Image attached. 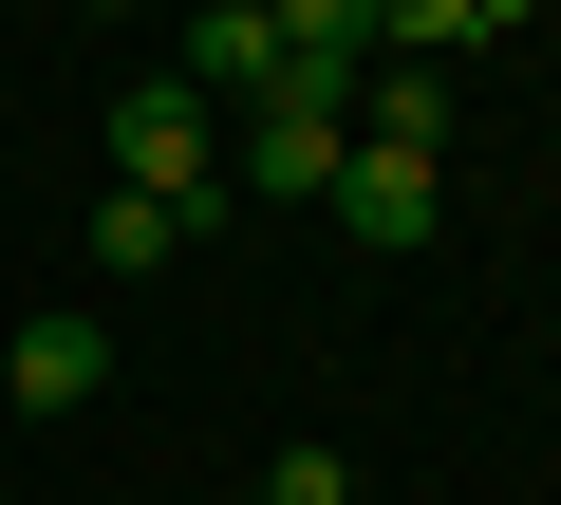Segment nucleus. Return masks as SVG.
Returning <instances> with one entry per match:
<instances>
[{"mask_svg": "<svg viewBox=\"0 0 561 505\" xmlns=\"http://www.w3.org/2000/svg\"><path fill=\"white\" fill-rule=\"evenodd\" d=\"M262 505H356V468H337V449H280V468H262Z\"/></svg>", "mask_w": 561, "mask_h": 505, "instance_id": "1a4fd4ad", "label": "nucleus"}, {"mask_svg": "<svg viewBox=\"0 0 561 505\" xmlns=\"http://www.w3.org/2000/svg\"><path fill=\"white\" fill-rule=\"evenodd\" d=\"M505 20H542V0H375V57L449 76V57H468V38H505Z\"/></svg>", "mask_w": 561, "mask_h": 505, "instance_id": "423d86ee", "label": "nucleus"}, {"mask_svg": "<svg viewBox=\"0 0 561 505\" xmlns=\"http://www.w3.org/2000/svg\"><path fill=\"white\" fill-rule=\"evenodd\" d=\"M187 243H206L187 206H150V187H113V206H94V282H169Z\"/></svg>", "mask_w": 561, "mask_h": 505, "instance_id": "0eeeda50", "label": "nucleus"}, {"mask_svg": "<svg viewBox=\"0 0 561 505\" xmlns=\"http://www.w3.org/2000/svg\"><path fill=\"white\" fill-rule=\"evenodd\" d=\"M76 20H131V0H76Z\"/></svg>", "mask_w": 561, "mask_h": 505, "instance_id": "9d476101", "label": "nucleus"}, {"mask_svg": "<svg viewBox=\"0 0 561 505\" xmlns=\"http://www.w3.org/2000/svg\"><path fill=\"white\" fill-rule=\"evenodd\" d=\"M319 206L375 243V263H412V243L449 225V169H431V150H337V187H319Z\"/></svg>", "mask_w": 561, "mask_h": 505, "instance_id": "7ed1b4c3", "label": "nucleus"}, {"mask_svg": "<svg viewBox=\"0 0 561 505\" xmlns=\"http://www.w3.org/2000/svg\"><path fill=\"white\" fill-rule=\"evenodd\" d=\"M337 150H356V113H319V94H262V113H243V150H225V187H262V206H319V187H337Z\"/></svg>", "mask_w": 561, "mask_h": 505, "instance_id": "f03ea898", "label": "nucleus"}, {"mask_svg": "<svg viewBox=\"0 0 561 505\" xmlns=\"http://www.w3.org/2000/svg\"><path fill=\"white\" fill-rule=\"evenodd\" d=\"M243 505H262V486H243Z\"/></svg>", "mask_w": 561, "mask_h": 505, "instance_id": "9b49d317", "label": "nucleus"}, {"mask_svg": "<svg viewBox=\"0 0 561 505\" xmlns=\"http://www.w3.org/2000/svg\"><path fill=\"white\" fill-rule=\"evenodd\" d=\"M0 393H20V412H94V393H113V319H20Z\"/></svg>", "mask_w": 561, "mask_h": 505, "instance_id": "20e7f679", "label": "nucleus"}, {"mask_svg": "<svg viewBox=\"0 0 561 505\" xmlns=\"http://www.w3.org/2000/svg\"><path fill=\"white\" fill-rule=\"evenodd\" d=\"M187 94H206V113H225V94H243V113L280 94V38L243 20V0H187Z\"/></svg>", "mask_w": 561, "mask_h": 505, "instance_id": "39448f33", "label": "nucleus"}, {"mask_svg": "<svg viewBox=\"0 0 561 505\" xmlns=\"http://www.w3.org/2000/svg\"><path fill=\"white\" fill-rule=\"evenodd\" d=\"M113 187H150V206L225 225V113H206L187 76H131V94H113Z\"/></svg>", "mask_w": 561, "mask_h": 505, "instance_id": "f257e3e1", "label": "nucleus"}, {"mask_svg": "<svg viewBox=\"0 0 561 505\" xmlns=\"http://www.w3.org/2000/svg\"><path fill=\"white\" fill-rule=\"evenodd\" d=\"M356 150H449V76L375 57V76H356Z\"/></svg>", "mask_w": 561, "mask_h": 505, "instance_id": "6e6552de", "label": "nucleus"}]
</instances>
